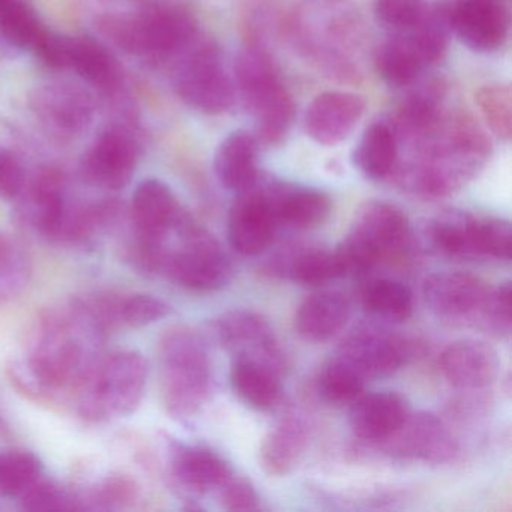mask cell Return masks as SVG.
<instances>
[{
  "instance_id": "cell-19",
  "label": "cell",
  "mask_w": 512,
  "mask_h": 512,
  "mask_svg": "<svg viewBox=\"0 0 512 512\" xmlns=\"http://www.w3.org/2000/svg\"><path fill=\"white\" fill-rule=\"evenodd\" d=\"M409 413V403L397 392L362 394L350 407L349 424L359 439L383 442L403 425Z\"/></svg>"
},
{
  "instance_id": "cell-12",
  "label": "cell",
  "mask_w": 512,
  "mask_h": 512,
  "mask_svg": "<svg viewBox=\"0 0 512 512\" xmlns=\"http://www.w3.org/2000/svg\"><path fill=\"white\" fill-rule=\"evenodd\" d=\"M383 443L395 457L430 463H445L457 454V445L445 425L427 412H410L403 425Z\"/></svg>"
},
{
  "instance_id": "cell-28",
  "label": "cell",
  "mask_w": 512,
  "mask_h": 512,
  "mask_svg": "<svg viewBox=\"0 0 512 512\" xmlns=\"http://www.w3.org/2000/svg\"><path fill=\"white\" fill-rule=\"evenodd\" d=\"M230 383L247 406L260 412L275 409L283 397L280 373L253 359L233 358Z\"/></svg>"
},
{
  "instance_id": "cell-24",
  "label": "cell",
  "mask_w": 512,
  "mask_h": 512,
  "mask_svg": "<svg viewBox=\"0 0 512 512\" xmlns=\"http://www.w3.org/2000/svg\"><path fill=\"white\" fill-rule=\"evenodd\" d=\"M244 103L253 115L257 142L280 145L295 118V104L280 80L244 98Z\"/></svg>"
},
{
  "instance_id": "cell-17",
  "label": "cell",
  "mask_w": 512,
  "mask_h": 512,
  "mask_svg": "<svg viewBox=\"0 0 512 512\" xmlns=\"http://www.w3.org/2000/svg\"><path fill=\"white\" fill-rule=\"evenodd\" d=\"M38 118L61 136L82 133L92 121L91 98L77 86L50 83L41 86L32 97Z\"/></svg>"
},
{
  "instance_id": "cell-32",
  "label": "cell",
  "mask_w": 512,
  "mask_h": 512,
  "mask_svg": "<svg viewBox=\"0 0 512 512\" xmlns=\"http://www.w3.org/2000/svg\"><path fill=\"white\" fill-rule=\"evenodd\" d=\"M70 68L94 88L110 91L118 82V70L109 53L88 38L70 40Z\"/></svg>"
},
{
  "instance_id": "cell-41",
  "label": "cell",
  "mask_w": 512,
  "mask_h": 512,
  "mask_svg": "<svg viewBox=\"0 0 512 512\" xmlns=\"http://www.w3.org/2000/svg\"><path fill=\"white\" fill-rule=\"evenodd\" d=\"M511 224L502 218L484 217L482 251L484 259H511Z\"/></svg>"
},
{
  "instance_id": "cell-4",
  "label": "cell",
  "mask_w": 512,
  "mask_h": 512,
  "mask_svg": "<svg viewBox=\"0 0 512 512\" xmlns=\"http://www.w3.org/2000/svg\"><path fill=\"white\" fill-rule=\"evenodd\" d=\"M409 235V220L398 206L380 200L365 203L356 212L346 238L335 248L344 277L370 271L403 248Z\"/></svg>"
},
{
  "instance_id": "cell-36",
  "label": "cell",
  "mask_w": 512,
  "mask_h": 512,
  "mask_svg": "<svg viewBox=\"0 0 512 512\" xmlns=\"http://www.w3.org/2000/svg\"><path fill=\"white\" fill-rule=\"evenodd\" d=\"M475 101L490 130L499 139L509 140L512 133L511 88L502 85L484 86L476 92Z\"/></svg>"
},
{
  "instance_id": "cell-27",
  "label": "cell",
  "mask_w": 512,
  "mask_h": 512,
  "mask_svg": "<svg viewBox=\"0 0 512 512\" xmlns=\"http://www.w3.org/2000/svg\"><path fill=\"white\" fill-rule=\"evenodd\" d=\"M172 469L179 484L196 494L220 488L232 475L226 461L203 446H178L173 452Z\"/></svg>"
},
{
  "instance_id": "cell-23",
  "label": "cell",
  "mask_w": 512,
  "mask_h": 512,
  "mask_svg": "<svg viewBox=\"0 0 512 512\" xmlns=\"http://www.w3.org/2000/svg\"><path fill=\"white\" fill-rule=\"evenodd\" d=\"M482 221L466 211L442 212L428 226V238L440 254L455 259H484Z\"/></svg>"
},
{
  "instance_id": "cell-45",
  "label": "cell",
  "mask_w": 512,
  "mask_h": 512,
  "mask_svg": "<svg viewBox=\"0 0 512 512\" xmlns=\"http://www.w3.org/2000/svg\"><path fill=\"white\" fill-rule=\"evenodd\" d=\"M7 2H10V0H0V7H2V5L7 4Z\"/></svg>"
},
{
  "instance_id": "cell-22",
  "label": "cell",
  "mask_w": 512,
  "mask_h": 512,
  "mask_svg": "<svg viewBox=\"0 0 512 512\" xmlns=\"http://www.w3.org/2000/svg\"><path fill=\"white\" fill-rule=\"evenodd\" d=\"M352 313L350 301L343 293L322 290L308 296L296 313L295 326L305 341L323 343L343 331Z\"/></svg>"
},
{
  "instance_id": "cell-5",
  "label": "cell",
  "mask_w": 512,
  "mask_h": 512,
  "mask_svg": "<svg viewBox=\"0 0 512 512\" xmlns=\"http://www.w3.org/2000/svg\"><path fill=\"white\" fill-rule=\"evenodd\" d=\"M148 362L125 350L95 365L80 386V409L89 418H121L136 412L145 395Z\"/></svg>"
},
{
  "instance_id": "cell-43",
  "label": "cell",
  "mask_w": 512,
  "mask_h": 512,
  "mask_svg": "<svg viewBox=\"0 0 512 512\" xmlns=\"http://www.w3.org/2000/svg\"><path fill=\"white\" fill-rule=\"evenodd\" d=\"M25 184V170L16 155L0 151V199L16 200L23 193Z\"/></svg>"
},
{
  "instance_id": "cell-44",
  "label": "cell",
  "mask_w": 512,
  "mask_h": 512,
  "mask_svg": "<svg viewBox=\"0 0 512 512\" xmlns=\"http://www.w3.org/2000/svg\"><path fill=\"white\" fill-rule=\"evenodd\" d=\"M32 52L52 68H70V38L47 32L44 29Z\"/></svg>"
},
{
  "instance_id": "cell-16",
  "label": "cell",
  "mask_w": 512,
  "mask_h": 512,
  "mask_svg": "<svg viewBox=\"0 0 512 512\" xmlns=\"http://www.w3.org/2000/svg\"><path fill=\"white\" fill-rule=\"evenodd\" d=\"M499 367L496 350L473 338L454 341L440 356L443 376L461 391L488 388L496 380Z\"/></svg>"
},
{
  "instance_id": "cell-42",
  "label": "cell",
  "mask_w": 512,
  "mask_h": 512,
  "mask_svg": "<svg viewBox=\"0 0 512 512\" xmlns=\"http://www.w3.org/2000/svg\"><path fill=\"white\" fill-rule=\"evenodd\" d=\"M23 508L31 511H55L71 508L67 494L52 482L38 479L28 491L20 496Z\"/></svg>"
},
{
  "instance_id": "cell-6",
  "label": "cell",
  "mask_w": 512,
  "mask_h": 512,
  "mask_svg": "<svg viewBox=\"0 0 512 512\" xmlns=\"http://www.w3.org/2000/svg\"><path fill=\"white\" fill-rule=\"evenodd\" d=\"M196 20L184 8L160 5L116 26V40L124 49L151 58H169L187 50L196 37Z\"/></svg>"
},
{
  "instance_id": "cell-30",
  "label": "cell",
  "mask_w": 512,
  "mask_h": 512,
  "mask_svg": "<svg viewBox=\"0 0 512 512\" xmlns=\"http://www.w3.org/2000/svg\"><path fill=\"white\" fill-rule=\"evenodd\" d=\"M362 307L374 319L406 322L413 313L412 290L395 280H374L362 292Z\"/></svg>"
},
{
  "instance_id": "cell-35",
  "label": "cell",
  "mask_w": 512,
  "mask_h": 512,
  "mask_svg": "<svg viewBox=\"0 0 512 512\" xmlns=\"http://www.w3.org/2000/svg\"><path fill=\"white\" fill-rule=\"evenodd\" d=\"M40 478V460L31 452L0 455V494L20 497Z\"/></svg>"
},
{
  "instance_id": "cell-38",
  "label": "cell",
  "mask_w": 512,
  "mask_h": 512,
  "mask_svg": "<svg viewBox=\"0 0 512 512\" xmlns=\"http://www.w3.org/2000/svg\"><path fill=\"white\" fill-rule=\"evenodd\" d=\"M427 0H376L374 13L383 25L406 31L427 14Z\"/></svg>"
},
{
  "instance_id": "cell-9",
  "label": "cell",
  "mask_w": 512,
  "mask_h": 512,
  "mask_svg": "<svg viewBox=\"0 0 512 512\" xmlns=\"http://www.w3.org/2000/svg\"><path fill=\"white\" fill-rule=\"evenodd\" d=\"M409 344L385 326L364 325L347 335L338 350L365 379L391 376L409 358Z\"/></svg>"
},
{
  "instance_id": "cell-10",
  "label": "cell",
  "mask_w": 512,
  "mask_h": 512,
  "mask_svg": "<svg viewBox=\"0 0 512 512\" xmlns=\"http://www.w3.org/2000/svg\"><path fill=\"white\" fill-rule=\"evenodd\" d=\"M277 229V220L259 178L254 187L239 193L230 208L227 239L241 256H259L268 250Z\"/></svg>"
},
{
  "instance_id": "cell-2",
  "label": "cell",
  "mask_w": 512,
  "mask_h": 512,
  "mask_svg": "<svg viewBox=\"0 0 512 512\" xmlns=\"http://www.w3.org/2000/svg\"><path fill=\"white\" fill-rule=\"evenodd\" d=\"M161 385L173 418H194L211 394L212 371L205 338L175 326L160 341Z\"/></svg>"
},
{
  "instance_id": "cell-21",
  "label": "cell",
  "mask_w": 512,
  "mask_h": 512,
  "mask_svg": "<svg viewBox=\"0 0 512 512\" xmlns=\"http://www.w3.org/2000/svg\"><path fill=\"white\" fill-rule=\"evenodd\" d=\"M269 272L304 286H322L329 281L343 278L335 250L320 245H296L278 253L269 262Z\"/></svg>"
},
{
  "instance_id": "cell-20",
  "label": "cell",
  "mask_w": 512,
  "mask_h": 512,
  "mask_svg": "<svg viewBox=\"0 0 512 512\" xmlns=\"http://www.w3.org/2000/svg\"><path fill=\"white\" fill-rule=\"evenodd\" d=\"M182 211L169 187L158 179H146L133 196V218L139 238L166 242Z\"/></svg>"
},
{
  "instance_id": "cell-1",
  "label": "cell",
  "mask_w": 512,
  "mask_h": 512,
  "mask_svg": "<svg viewBox=\"0 0 512 512\" xmlns=\"http://www.w3.org/2000/svg\"><path fill=\"white\" fill-rule=\"evenodd\" d=\"M101 326L83 302L62 316H49L38 326L29 356L32 377L46 389L79 391L95 367L89 356Z\"/></svg>"
},
{
  "instance_id": "cell-40",
  "label": "cell",
  "mask_w": 512,
  "mask_h": 512,
  "mask_svg": "<svg viewBox=\"0 0 512 512\" xmlns=\"http://www.w3.org/2000/svg\"><path fill=\"white\" fill-rule=\"evenodd\" d=\"M220 502L226 511H259L260 499L250 481L230 475L220 487Z\"/></svg>"
},
{
  "instance_id": "cell-18",
  "label": "cell",
  "mask_w": 512,
  "mask_h": 512,
  "mask_svg": "<svg viewBox=\"0 0 512 512\" xmlns=\"http://www.w3.org/2000/svg\"><path fill=\"white\" fill-rule=\"evenodd\" d=\"M260 185L268 197L278 226L310 230L320 226L331 214V199L316 188L272 181Z\"/></svg>"
},
{
  "instance_id": "cell-14",
  "label": "cell",
  "mask_w": 512,
  "mask_h": 512,
  "mask_svg": "<svg viewBox=\"0 0 512 512\" xmlns=\"http://www.w3.org/2000/svg\"><path fill=\"white\" fill-rule=\"evenodd\" d=\"M136 142L121 130L104 131L83 158L86 179L106 190L130 184L137 166Z\"/></svg>"
},
{
  "instance_id": "cell-26",
  "label": "cell",
  "mask_w": 512,
  "mask_h": 512,
  "mask_svg": "<svg viewBox=\"0 0 512 512\" xmlns=\"http://www.w3.org/2000/svg\"><path fill=\"white\" fill-rule=\"evenodd\" d=\"M308 445V427L295 415L281 419L263 440L260 464L271 476H286L298 466Z\"/></svg>"
},
{
  "instance_id": "cell-37",
  "label": "cell",
  "mask_w": 512,
  "mask_h": 512,
  "mask_svg": "<svg viewBox=\"0 0 512 512\" xmlns=\"http://www.w3.org/2000/svg\"><path fill=\"white\" fill-rule=\"evenodd\" d=\"M28 281V266L16 244L0 235V301L13 298Z\"/></svg>"
},
{
  "instance_id": "cell-33",
  "label": "cell",
  "mask_w": 512,
  "mask_h": 512,
  "mask_svg": "<svg viewBox=\"0 0 512 512\" xmlns=\"http://www.w3.org/2000/svg\"><path fill=\"white\" fill-rule=\"evenodd\" d=\"M365 377L341 356L329 359L317 377V391L331 404H352L365 388Z\"/></svg>"
},
{
  "instance_id": "cell-15",
  "label": "cell",
  "mask_w": 512,
  "mask_h": 512,
  "mask_svg": "<svg viewBox=\"0 0 512 512\" xmlns=\"http://www.w3.org/2000/svg\"><path fill=\"white\" fill-rule=\"evenodd\" d=\"M364 110V101L358 95L325 92L314 98L305 112V133L319 145H338L355 130Z\"/></svg>"
},
{
  "instance_id": "cell-34",
  "label": "cell",
  "mask_w": 512,
  "mask_h": 512,
  "mask_svg": "<svg viewBox=\"0 0 512 512\" xmlns=\"http://www.w3.org/2000/svg\"><path fill=\"white\" fill-rule=\"evenodd\" d=\"M44 28L26 5L10 0L0 7V40L19 50H34Z\"/></svg>"
},
{
  "instance_id": "cell-29",
  "label": "cell",
  "mask_w": 512,
  "mask_h": 512,
  "mask_svg": "<svg viewBox=\"0 0 512 512\" xmlns=\"http://www.w3.org/2000/svg\"><path fill=\"white\" fill-rule=\"evenodd\" d=\"M397 157V134L385 122H376L362 134L353 152V164L365 178L380 181L394 170Z\"/></svg>"
},
{
  "instance_id": "cell-25",
  "label": "cell",
  "mask_w": 512,
  "mask_h": 512,
  "mask_svg": "<svg viewBox=\"0 0 512 512\" xmlns=\"http://www.w3.org/2000/svg\"><path fill=\"white\" fill-rule=\"evenodd\" d=\"M259 142L254 134L236 131L223 140L215 154L214 169L218 181L227 190L244 193L259 181L257 169Z\"/></svg>"
},
{
  "instance_id": "cell-13",
  "label": "cell",
  "mask_w": 512,
  "mask_h": 512,
  "mask_svg": "<svg viewBox=\"0 0 512 512\" xmlns=\"http://www.w3.org/2000/svg\"><path fill=\"white\" fill-rule=\"evenodd\" d=\"M491 287L467 272H437L425 278V302L445 319H478Z\"/></svg>"
},
{
  "instance_id": "cell-31",
  "label": "cell",
  "mask_w": 512,
  "mask_h": 512,
  "mask_svg": "<svg viewBox=\"0 0 512 512\" xmlns=\"http://www.w3.org/2000/svg\"><path fill=\"white\" fill-rule=\"evenodd\" d=\"M424 68V62L401 32L377 50V73L392 88L412 85Z\"/></svg>"
},
{
  "instance_id": "cell-8",
  "label": "cell",
  "mask_w": 512,
  "mask_h": 512,
  "mask_svg": "<svg viewBox=\"0 0 512 512\" xmlns=\"http://www.w3.org/2000/svg\"><path fill=\"white\" fill-rule=\"evenodd\" d=\"M212 338L233 358L253 359L281 374L284 356L268 319L250 310H230L209 323Z\"/></svg>"
},
{
  "instance_id": "cell-39",
  "label": "cell",
  "mask_w": 512,
  "mask_h": 512,
  "mask_svg": "<svg viewBox=\"0 0 512 512\" xmlns=\"http://www.w3.org/2000/svg\"><path fill=\"white\" fill-rule=\"evenodd\" d=\"M482 328L491 334L509 335L511 332V284H500L488 293L487 301L478 317Z\"/></svg>"
},
{
  "instance_id": "cell-7",
  "label": "cell",
  "mask_w": 512,
  "mask_h": 512,
  "mask_svg": "<svg viewBox=\"0 0 512 512\" xmlns=\"http://www.w3.org/2000/svg\"><path fill=\"white\" fill-rule=\"evenodd\" d=\"M175 89L187 106L206 115L227 112L235 101L233 80L212 44L197 46L182 58L176 68Z\"/></svg>"
},
{
  "instance_id": "cell-3",
  "label": "cell",
  "mask_w": 512,
  "mask_h": 512,
  "mask_svg": "<svg viewBox=\"0 0 512 512\" xmlns=\"http://www.w3.org/2000/svg\"><path fill=\"white\" fill-rule=\"evenodd\" d=\"M173 233L178 247L166 250L161 271L185 289L214 292L223 289L235 275L232 260L214 235L182 212Z\"/></svg>"
},
{
  "instance_id": "cell-11",
  "label": "cell",
  "mask_w": 512,
  "mask_h": 512,
  "mask_svg": "<svg viewBox=\"0 0 512 512\" xmlns=\"http://www.w3.org/2000/svg\"><path fill=\"white\" fill-rule=\"evenodd\" d=\"M449 25L464 46L494 52L508 37V11L494 0H457L449 7Z\"/></svg>"
}]
</instances>
